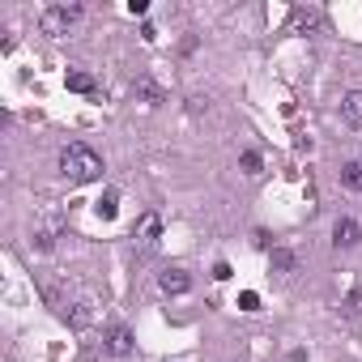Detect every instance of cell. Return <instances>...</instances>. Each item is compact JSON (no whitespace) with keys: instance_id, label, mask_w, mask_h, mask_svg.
<instances>
[{"instance_id":"cell-1","label":"cell","mask_w":362,"mask_h":362,"mask_svg":"<svg viewBox=\"0 0 362 362\" xmlns=\"http://www.w3.org/2000/svg\"><path fill=\"white\" fill-rule=\"evenodd\" d=\"M60 170L73 179V184H94V179L103 175V158H98L86 141H73V145H64V153H60Z\"/></svg>"},{"instance_id":"cell-2","label":"cell","mask_w":362,"mask_h":362,"mask_svg":"<svg viewBox=\"0 0 362 362\" xmlns=\"http://www.w3.org/2000/svg\"><path fill=\"white\" fill-rule=\"evenodd\" d=\"M77 18H81V5H52V9H43L39 30L52 35V39H60V35H69V26H73Z\"/></svg>"},{"instance_id":"cell-3","label":"cell","mask_w":362,"mask_h":362,"mask_svg":"<svg viewBox=\"0 0 362 362\" xmlns=\"http://www.w3.org/2000/svg\"><path fill=\"white\" fill-rule=\"evenodd\" d=\"M158 235H162V218H158V214H141L136 226H132V239H136L141 247H153Z\"/></svg>"},{"instance_id":"cell-4","label":"cell","mask_w":362,"mask_h":362,"mask_svg":"<svg viewBox=\"0 0 362 362\" xmlns=\"http://www.w3.org/2000/svg\"><path fill=\"white\" fill-rule=\"evenodd\" d=\"M158 286H162V294H188V290H192V277H188L184 269H166V273L158 277Z\"/></svg>"},{"instance_id":"cell-5","label":"cell","mask_w":362,"mask_h":362,"mask_svg":"<svg viewBox=\"0 0 362 362\" xmlns=\"http://www.w3.org/2000/svg\"><path fill=\"white\" fill-rule=\"evenodd\" d=\"M358 239H362L358 222H354V218H337V226H332V243H337V247H354Z\"/></svg>"},{"instance_id":"cell-6","label":"cell","mask_w":362,"mask_h":362,"mask_svg":"<svg viewBox=\"0 0 362 362\" xmlns=\"http://www.w3.org/2000/svg\"><path fill=\"white\" fill-rule=\"evenodd\" d=\"M341 119H345L349 128H362V90H349V94L341 98Z\"/></svg>"},{"instance_id":"cell-7","label":"cell","mask_w":362,"mask_h":362,"mask_svg":"<svg viewBox=\"0 0 362 362\" xmlns=\"http://www.w3.org/2000/svg\"><path fill=\"white\" fill-rule=\"evenodd\" d=\"M107 349H111L115 358H128V354H132V332H128V328H111V332H107Z\"/></svg>"},{"instance_id":"cell-8","label":"cell","mask_w":362,"mask_h":362,"mask_svg":"<svg viewBox=\"0 0 362 362\" xmlns=\"http://www.w3.org/2000/svg\"><path fill=\"white\" fill-rule=\"evenodd\" d=\"M320 22H324V13H320V9H294V13H290V26H294V30H303V35H307V30H315Z\"/></svg>"},{"instance_id":"cell-9","label":"cell","mask_w":362,"mask_h":362,"mask_svg":"<svg viewBox=\"0 0 362 362\" xmlns=\"http://www.w3.org/2000/svg\"><path fill=\"white\" fill-rule=\"evenodd\" d=\"M341 184H345L349 192H362V162H345V166H341Z\"/></svg>"},{"instance_id":"cell-10","label":"cell","mask_w":362,"mask_h":362,"mask_svg":"<svg viewBox=\"0 0 362 362\" xmlns=\"http://www.w3.org/2000/svg\"><path fill=\"white\" fill-rule=\"evenodd\" d=\"M69 90H77V94H94V77L90 73H69Z\"/></svg>"},{"instance_id":"cell-11","label":"cell","mask_w":362,"mask_h":362,"mask_svg":"<svg viewBox=\"0 0 362 362\" xmlns=\"http://www.w3.org/2000/svg\"><path fill=\"white\" fill-rule=\"evenodd\" d=\"M273 269L290 273V269H294V252H286V247H273Z\"/></svg>"},{"instance_id":"cell-12","label":"cell","mask_w":362,"mask_h":362,"mask_svg":"<svg viewBox=\"0 0 362 362\" xmlns=\"http://www.w3.org/2000/svg\"><path fill=\"white\" fill-rule=\"evenodd\" d=\"M345 315H349V320H358V315H362V290H354V294L345 298Z\"/></svg>"},{"instance_id":"cell-13","label":"cell","mask_w":362,"mask_h":362,"mask_svg":"<svg viewBox=\"0 0 362 362\" xmlns=\"http://www.w3.org/2000/svg\"><path fill=\"white\" fill-rule=\"evenodd\" d=\"M239 162H243V175H260V153H252V149H247Z\"/></svg>"},{"instance_id":"cell-14","label":"cell","mask_w":362,"mask_h":362,"mask_svg":"<svg viewBox=\"0 0 362 362\" xmlns=\"http://www.w3.org/2000/svg\"><path fill=\"white\" fill-rule=\"evenodd\" d=\"M98 214H103V218H115V192H107V197L98 201Z\"/></svg>"},{"instance_id":"cell-15","label":"cell","mask_w":362,"mask_h":362,"mask_svg":"<svg viewBox=\"0 0 362 362\" xmlns=\"http://www.w3.org/2000/svg\"><path fill=\"white\" fill-rule=\"evenodd\" d=\"M239 303H243V311H256V307H260V294H252V290H247Z\"/></svg>"},{"instance_id":"cell-16","label":"cell","mask_w":362,"mask_h":362,"mask_svg":"<svg viewBox=\"0 0 362 362\" xmlns=\"http://www.w3.org/2000/svg\"><path fill=\"white\" fill-rule=\"evenodd\" d=\"M214 277H218V281H226V277H230V264H226V260H218V264H214Z\"/></svg>"}]
</instances>
